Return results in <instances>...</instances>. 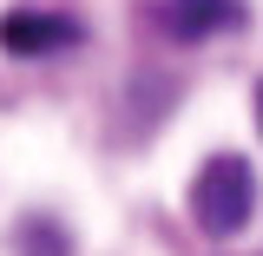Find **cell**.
Instances as JSON below:
<instances>
[{
	"label": "cell",
	"instance_id": "3957f363",
	"mask_svg": "<svg viewBox=\"0 0 263 256\" xmlns=\"http://www.w3.org/2000/svg\"><path fill=\"white\" fill-rule=\"evenodd\" d=\"M72 40H79V27L60 20V13H7L0 20V46L7 53H60Z\"/></svg>",
	"mask_w": 263,
	"mask_h": 256
},
{
	"label": "cell",
	"instance_id": "277c9868",
	"mask_svg": "<svg viewBox=\"0 0 263 256\" xmlns=\"http://www.w3.org/2000/svg\"><path fill=\"white\" fill-rule=\"evenodd\" d=\"M257 131H263V86H257Z\"/></svg>",
	"mask_w": 263,
	"mask_h": 256
},
{
	"label": "cell",
	"instance_id": "6da1fadb",
	"mask_svg": "<svg viewBox=\"0 0 263 256\" xmlns=\"http://www.w3.org/2000/svg\"><path fill=\"white\" fill-rule=\"evenodd\" d=\"M250 210H257V171L237 158V151L204 158V171L191 178V217H197V230L237 237V230L250 224Z\"/></svg>",
	"mask_w": 263,
	"mask_h": 256
},
{
	"label": "cell",
	"instance_id": "7a4b0ae2",
	"mask_svg": "<svg viewBox=\"0 0 263 256\" xmlns=\"http://www.w3.org/2000/svg\"><path fill=\"white\" fill-rule=\"evenodd\" d=\"M250 20L243 0H164L158 7V27L171 40H211V33H230Z\"/></svg>",
	"mask_w": 263,
	"mask_h": 256
}]
</instances>
